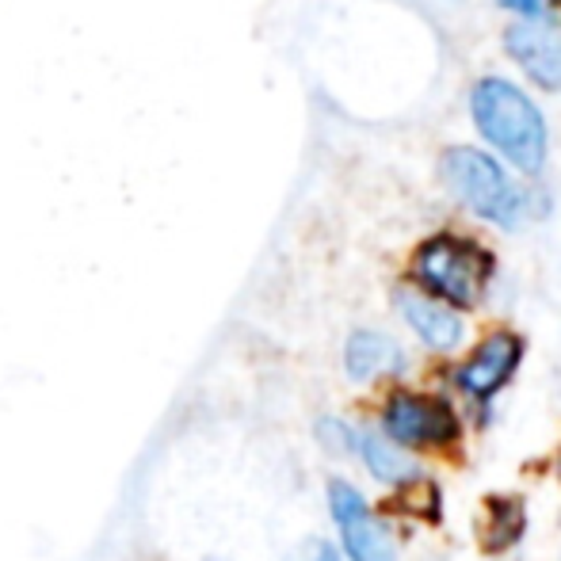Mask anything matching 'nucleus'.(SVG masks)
<instances>
[{"label":"nucleus","mask_w":561,"mask_h":561,"mask_svg":"<svg viewBox=\"0 0 561 561\" xmlns=\"http://www.w3.org/2000/svg\"><path fill=\"white\" fill-rule=\"evenodd\" d=\"M470 118L478 134L524 176L547 169V118L539 104L508 77H481L470 89Z\"/></svg>","instance_id":"f257e3e1"},{"label":"nucleus","mask_w":561,"mask_h":561,"mask_svg":"<svg viewBox=\"0 0 561 561\" xmlns=\"http://www.w3.org/2000/svg\"><path fill=\"white\" fill-rule=\"evenodd\" d=\"M413 283L455 310H473L493 279V252L466 233H432L413 252Z\"/></svg>","instance_id":"f03ea898"},{"label":"nucleus","mask_w":561,"mask_h":561,"mask_svg":"<svg viewBox=\"0 0 561 561\" xmlns=\"http://www.w3.org/2000/svg\"><path fill=\"white\" fill-rule=\"evenodd\" d=\"M444 180L455 199L485 222L501 229H519L527 218V192L504 172L496 157L473 146H450L444 153Z\"/></svg>","instance_id":"7ed1b4c3"},{"label":"nucleus","mask_w":561,"mask_h":561,"mask_svg":"<svg viewBox=\"0 0 561 561\" xmlns=\"http://www.w3.org/2000/svg\"><path fill=\"white\" fill-rule=\"evenodd\" d=\"M382 432L401 447L439 450L458 444V416L436 393L393 390L382 405Z\"/></svg>","instance_id":"20e7f679"},{"label":"nucleus","mask_w":561,"mask_h":561,"mask_svg":"<svg viewBox=\"0 0 561 561\" xmlns=\"http://www.w3.org/2000/svg\"><path fill=\"white\" fill-rule=\"evenodd\" d=\"M329 512L340 531V547L347 561H398L390 527L382 516H375L367 496L344 478L329 481Z\"/></svg>","instance_id":"39448f33"},{"label":"nucleus","mask_w":561,"mask_h":561,"mask_svg":"<svg viewBox=\"0 0 561 561\" xmlns=\"http://www.w3.org/2000/svg\"><path fill=\"white\" fill-rule=\"evenodd\" d=\"M504 50L519 73L547 92H561V20L550 12L516 15L504 31Z\"/></svg>","instance_id":"423d86ee"},{"label":"nucleus","mask_w":561,"mask_h":561,"mask_svg":"<svg viewBox=\"0 0 561 561\" xmlns=\"http://www.w3.org/2000/svg\"><path fill=\"white\" fill-rule=\"evenodd\" d=\"M519 359H524V340L508 329H496L473 347L462 359V367L455 370V386L462 398H470L473 405H489L496 393L508 386V378L516 375Z\"/></svg>","instance_id":"0eeeda50"},{"label":"nucleus","mask_w":561,"mask_h":561,"mask_svg":"<svg viewBox=\"0 0 561 561\" xmlns=\"http://www.w3.org/2000/svg\"><path fill=\"white\" fill-rule=\"evenodd\" d=\"M398 313L405 318V325L421 336V344L432 347V352H455L466 336L462 313H458L455 306L439 302L428 290H421L416 283L398 290Z\"/></svg>","instance_id":"6e6552de"},{"label":"nucleus","mask_w":561,"mask_h":561,"mask_svg":"<svg viewBox=\"0 0 561 561\" xmlns=\"http://www.w3.org/2000/svg\"><path fill=\"white\" fill-rule=\"evenodd\" d=\"M405 367V352L398 340L378 333V329H355L344 344V370L352 382H375V378H390Z\"/></svg>","instance_id":"1a4fd4ad"},{"label":"nucleus","mask_w":561,"mask_h":561,"mask_svg":"<svg viewBox=\"0 0 561 561\" xmlns=\"http://www.w3.org/2000/svg\"><path fill=\"white\" fill-rule=\"evenodd\" d=\"M355 450H359V458L367 462V470L375 473L382 485H398V481H405L413 470V462H409V455L393 444L386 432H370V428H355Z\"/></svg>","instance_id":"9d476101"},{"label":"nucleus","mask_w":561,"mask_h":561,"mask_svg":"<svg viewBox=\"0 0 561 561\" xmlns=\"http://www.w3.org/2000/svg\"><path fill=\"white\" fill-rule=\"evenodd\" d=\"M524 535V504L508 501V496H496L489 501L485 519H481V542L485 550H504Z\"/></svg>","instance_id":"9b49d317"},{"label":"nucleus","mask_w":561,"mask_h":561,"mask_svg":"<svg viewBox=\"0 0 561 561\" xmlns=\"http://www.w3.org/2000/svg\"><path fill=\"white\" fill-rule=\"evenodd\" d=\"M393 493V508L409 512L416 519H439V489L432 485L424 473H409L405 481H398Z\"/></svg>","instance_id":"f8f14e48"},{"label":"nucleus","mask_w":561,"mask_h":561,"mask_svg":"<svg viewBox=\"0 0 561 561\" xmlns=\"http://www.w3.org/2000/svg\"><path fill=\"white\" fill-rule=\"evenodd\" d=\"M318 436L325 439V447L329 450H340V455H352L355 450V428L352 424H344V421H321V428H318Z\"/></svg>","instance_id":"ddd939ff"},{"label":"nucleus","mask_w":561,"mask_h":561,"mask_svg":"<svg viewBox=\"0 0 561 561\" xmlns=\"http://www.w3.org/2000/svg\"><path fill=\"white\" fill-rule=\"evenodd\" d=\"M306 561H344V558H340V550L329 547V542H313L310 554H306Z\"/></svg>","instance_id":"4468645a"},{"label":"nucleus","mask_w":561,"mask_h":561,"mask_svg":"<svg viewBox=\"0 0 561 561\" xmlns=\"http://www.w3.org/2000/svg\"><path fill=\"white\" fill-rule=\"evenodd\" d=\"M558 473H561V458H558Z\"/></svg>","instance_id":"2eb2a0df"},{"label":"nucleus","mask_w":561,"mask_h":561,"mask_svg":"<svg viewBox=\"0 0 561 561\" xmlns=\"http://www.w3.org/2000/svg\"><path fill=\"white\" fill-rule=\"evenodd\" d=\"M558 4H561V0H558Z\"/></svg>","instance_id":"dca6fc26"}]
</instances>
